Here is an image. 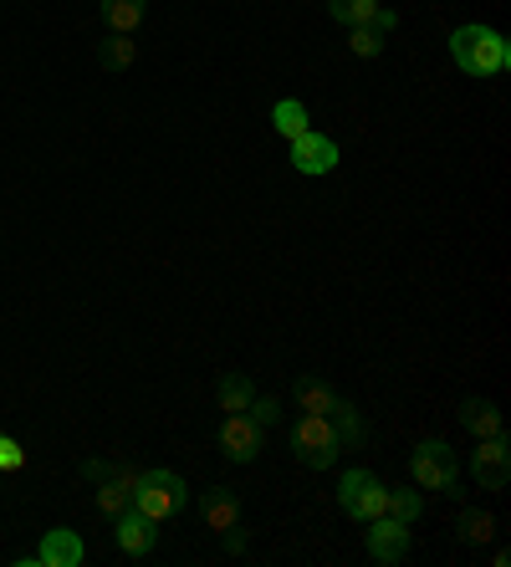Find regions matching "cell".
Returning a JSON list of instances; mask_svg holds the SVG:
<instances>
[{
  "label": "cell",
  "instance_id": "f1b7e54d",
  "mask_svg": "<svg viewBox=\"0 0 511 567\" xmlns=\"http://www.w3.org/2000/svg\"><path fill=\"white\" fill-rule=\"evenodd\" d=\"M221 542H225V553H231V557H241V553H246V537H241V522H236V527H231V532H221Z\"/></svg>",
  "mask_w": 511,
  "mask_h": 567
},
{
  "label": "cell",
  "instance_id": "9c48e42d",
  "mask_svg": "<svg viewBox=\"0 0 511 567\" xmlns=\"http://www.w3.org/2000/svg\"><path fill=\"white\" fill-rule=\"evenodd\" d=\"M292 169L297 174H333L338 169V144H333L328 133H317V128H307V133H297V138H292Z\"/></svg>",
  "mask_w": 511,
  "mask_h": 567
},
{
  "label": "cell",
  "instance_id": "4fadbf2b",
  "mask_svg": "<svg viewBox=\"0 0 511 567\" xmlns=\"http://www.w3.org/2000/svg\"><path fill=\"white\" fill-rule=\"evenodd\" d=\"M139 475H144V471H133V465H119V475L98 481V512H103V516H123V512H129Z\"/></svg>",
  "mask_w": 511,
  "mask_h": 567
},
{
  "label": "cell",
  "instance_id": "44dd1931",
  "mask_svg": "<svg viewBox=\"0 0 511 567\" xmlns=\"http://www.w3.org/2000/svg\"><path fill=\"white\" fill-rule=\"evenodd\" d=\"M328 16L343 27H368L379 16V0H328Z\"/></svg>",
  "mask_w": 511,
  "mask_h": 567
},
{
  "label": "cell",
  "instance_id": "ba28073f",
  "mask_svg": "<svg viewBox=\"0 0 511 567\" xmlns=\"http://www.w3.org/2000/svg\"><path fill=\"white\" fill-rule=\"evenodd\" d=\"M368 557L384 567L405 563L409 557V522H399V516H389V512L374 516V522H368Z\"/></svg>",
  "mask_w": 511,
  "mask_h": 567
},
{
  "label": "cell",
  "instance_id": "ac0fdd59",
  "mask_svg": "<svg viewBox=\"0 0 511 567\" xmlns=\"http://www.w3.org/2000/svg\"><path fill=\"white\" fill-rule=\"evenodd\" d=\"M215 394H221V410L225 414H246L251 399H256V389H251L246 373H225V379L215 383Z\"/></svg>",
  "mask_w": 511,
  "mask_h": 567
},
{
  "label": "cell",
  "instance_id": "5b68a950",
  "mask_svg": "<svg viewBox=\"0 0 511 567\" xmlns=\"http://www.w3.org/2000/svg\"><path fill=\"white\" fill-rule=\"evenodd\" d=\"M292 450H297V461L313 465V471H328V465L343 455V445H338V435H333L328 414H302V420L292 424Z\"/></svg>",
  "mask_w": 511,
  "mask_h": 567
},
{
  "label": "cell",
  "instance_id": "e0dca14e",
  "mask_svg": "<svg viewBox=\"0 0 511 567\" xmlns=\"http://www.w3.org/2000/svg\"><path fill=\"white\" fill-rule=\"evenodd\" d=\"M292 399H297V410H302V414H328V410H333V399H338V394H333V389H328L323 379H297V383H292Z\"/></svg>",
  "mask_w": 511,
  "mask_h": 567
},
{
  "label": "cell",
  "instance_id": "5bb4252c",
  "mask_svg": "<svg viewBox=\"0 0 511 567\" xmlns=\"http://www.w3.org/2000/svg\"><path fill=\"white\" fill-rule=\"evenodd\" d=\"M328 424H333V435H338V445H343V450H358V445L368 440L364 414H358V404H348V399H333Z\"/></svg>",
  "mask_w": 511,
  "mask_h": 567
},
{
  "label": "cell",
  "instance_id": "4316f807",
  "mask_svg": "<svg viewBox=\"0 0 511 567\" xmlns=\"http://www.w3.org/2000/svg\"><path fill=\"white\" fill-rule=\"evenodd\" d=\"M368 27L379 31V37H394V31H399V11H389V6H379V16H374Z\"/></svg>",
  "mask_w": 511,
  "mask_h": 567
},
{
  "label": "cell",
  "instance_id": "ffe728a7",
  "mask_svg": "<svg viewBox=\"0 0 511 567\" xmlns=\"http://www.w3.org/2000/svg\"><path fill=\"white\" fill-rule=\"evenodd\" d=\"M272 128L282 133V138H297V133L313 128V118H307V103H297V97H282V103L272 107Z\"/></svg>",
  "mask_w": 511,
  "mask_h": 567
},
{
  "label": "cell",
  "instance_id": "cb8c5ba5",
  "mask_svg": "<svg viewBox=\"0 0 511 567\" xmlns=\"http://www.w3.org/2000/svg\"><path fill=\"white\" fill-rule=\"evenodd\" d=\"M384 41L389 37H379L374 27H348V47H354V56H379Z\"/></svg>",
  "mask_w": 511,
  "mask_h": 567
},
{
  "label": "cell",
  "instance_id": "484cf974",
  "mask_svg": "<svg viewBox=\"0 0 511 567\" xmlns=\"http://www.w3.org/2000/svg\"><path fill=\"white\" fill-rule=\"evenodd\" d=\"M251 420H256V424H262V430H272V424L276 420H282V410H276V399H251Z\"/></svg>",
  "mask_w": 511,
  "mask_h": 567
},
{
  "label": "cell",
  "instance_id": "7402d4cb",
  "mask_svg": "<svg viewBox=\"0 0 511 567\" xmlns=\"http://www.w3.org/2000/svg\"><path fill=\"white\" fill-rule=\"evenodd\" d=\"M456 532H460V542H471V547H486V542L497 537V522H491L486 512H460Z\"/></svg>",
  "mask_w": 511,
  "mask_h": 567
},
{
  "label": "cell",
  "instance_id": "52a82bcc",
  "mask_svg": "<svg viewBox=\"0 0 511 567\" xmlns=\"http://www.w3.org/2000/svg\"><path fill=\"white\" fill-rule=\"evenodd\" d=\"M266 450V430L251 414H225L221 424V455L225 461H236V465H251L256 455Z\"/></svg>",
  "mask_w": 511,
  "mask_h": 567
},
{
  "label": "cell",
  "instance_id": "30bf717a",
  "mask_svg": "<svg viewBox=\"0 0 511 567\" xmlns=\"http://www.w3.org/2000/svg\"><path fill=\"white\" fill-rule=\"evenodd\" d=\"M27 567H78L82 563V537L72 527H52L41 537V547L31 557H21Z\"/></svg>",
  "mask_w": 511,
  "mask_h": 567
},
{
  "label": "cell",
  "instance_id": "7a4b0ae2",
  "mask_svg": "<svg viewBox=\"0 0 511 567\" xmlns=\"http://www.w3.org/2000/svg\"><path fill=\"white\" fill-rule=\"evenodd\" d=\"M184 502H190V486H184V475H174V471H144L139 486H133V512L149 516L154 527L170 522Z\"/></svg>",
  "mask_w": 511,
  "mask_h": 567
},
{
  "label": "cell",
  "instance_id": "8fae6325",
  "mask_svg": "<svg viewBox=\"0 0 511 567\" xmlns=\"http://www.w3.org/2000/svg\"><path fill=\"white\" fill-rule=\"evenodd\" d=\"M154 537H159L154 522H149V516H139L133 506L123 516H113V542H119L123 557H149V553H154Z\"/></svg>",
  "mask_w": 511,
  "mask_h": 567
},
{
  "label": "cell",
  "instance_id": "7c38bea8",
  "mask_svg": "<svg viewBox=\"0 0 511 567\" xmlns=\"http://www.w3.org/2000/svg\"><path fill=\"white\" fill-rule=\"evenodd\" d=\"M200 516H205V527L211 532H231L241 522V496L231 486L200 491Z\"/></svg>",
  "mask_w": 511,
  "mask_h": 567
},
{
  "label": "cell",
  "instance_id": "83f0119b",
  "mask_svg": "<svg viewBox=\"0 0 511 567\" xmlns=\"http://www.w3.org/2000/svg\"><path fill=\"white\" fill-rule=\"evenodd\" d=\"M82 475H88V481H108V475H119V461H88Z\"/></svg>",
  "mask_w": 511,
  "mask_h": 567
},
{
  "label": "cell",
  "instance_id": "8992f818",
  "mask_svg": "<svg viewBox=\"0 0 511 567\" xmlns=\"http://www.w3.org/2000/svg\"><path fill=\"white\" fill-rule=\"evenodd\" d=\"M471 475H476V486H481V491H507V481H511V445H507V435L476 440Z\"/></svg>",
  "mask_w": 511,
  "mask_h": 567
},
{
  "label": "cell",
  "instance_id": "d4e9b609",
  "mask_svg": "<svg viewBox=\"0 0 511 567\" xmlns=\"http://www.w3.org/2000/svg\"><path fill=\"white\" fill-rule=\"evenodd\" d=\"M27 465V450H21V440L0 435V471H21Z\"/></svg>",
  "mask_w": 511,
  "mask_h": 567
},
{
  "label": "cell",
  "instance_id": "603a6c76",
  "mask_svg": "<svg viewBox=\"0 0 511 567\" xmlns=\"http://www.w3.org/2000/svg\"><path fill=\"white\" fill-rule=\"evenodd\" d=\"M420 512H425L420 491H389V516H399V522H420Z\"/></svg>",
  "mask_w": 511,
  "mask_h": 567
},
{
  "label": "cell",
  "instance_id": "2e32d148",
  "mask_svg": "<svg viewBox=\"0 0 511 567\" xmlns=\"http://www.w3.org/2000/svg\"><path fill=\"white\" fill-rule=\"evenodd\" d=\"M144 16H149V0H103V27L119 31V37H133L144 27Z\"/></svg>",
  "mask_w": 511,
  "mask_h": 567
},
{
  "label": "cell",
  "instance_id": "277c9868",
  "mask_svg": "<svg viewBox=\"0 0 511 567\" xmlns=\"http://www.w3.org/2000/svg\"><path fill=\"white\" fill-rule=\"evenodd\" d=\"M338 506L354 516V522H364V527H368L374 516L389 512V486H384L374 471H348L338 481Z\"/></svg>",
  "mask_w": 511,
  "mask_h": 567
},
{
  "label": "cell",
  "instance_id": "9a60e30c",
  "mask_svg": "<svg viewBox=\"0 0 511 567\" xmlns=\"http://www.w3.org/2000/svg\"><path fill=\"white\" fill-rule=\"evenodd\" d=\"M460 424H466V435L471 440L507 435V430H501V410L491 404V399H466V404H460Z\"/></svg>",
  "mask_w": 511,
  "mask_h": 567
},
{
  "label": "cell",
  "instance_id": "d6986e66",
  "mask_svg": "<svg viewBox=\"0 0 511 567\" xmlns=\"http://www.w3.org/2000/svg\"><path fill=\"white\" fill-rule=\"evenodd\" d=\"M133 56H139V41L119 37V31H108V41L98 47V62H103V72H129Z\"/></svg>",
  "mask_w": 511,
  "mask_h": 567
},
{
  "label": "cell",
  "instance_id": "3957f363",
  "mask_svg": "<svg viewBox=\"0 0 511 567\" xmlns=\"http://www.w3.org/2000/svg\"><path fill=\"white\" fill-rule=\"evenodd\" d=\"M409 475H415L420 491H450L456 496V481H460L456 450L446 440H420V445L409 450Z\"/></svg>",
  "mask_w": 511,
  "mask_h": 567
},
{
  "label": "cell",
  "instance_id": "6da1fadb",
  "mask_svg": "<svg viewBox=\"0 0 511 567\" xmlns=\"http://www.w3.org/2000/svg\"><path fill=\"white\" fill-rule=\"evenodd\" d=\"M450 56H456V66L466 78H501L511 66L507 37L491 27H460L456 37H450Z\"/></svg>",
  "mask_w": 511,
  "mask_h": 567
}]
</instances>
